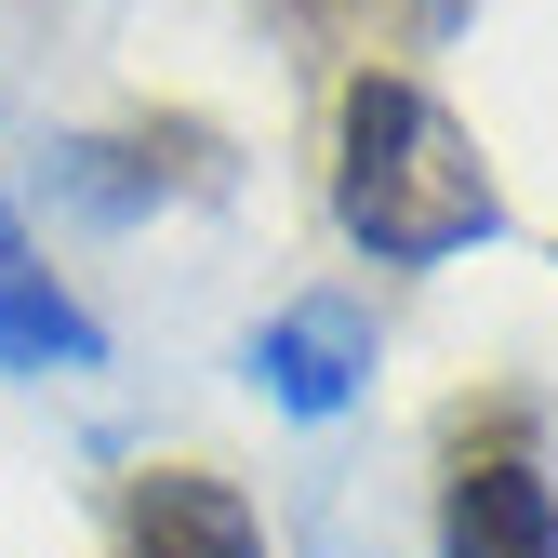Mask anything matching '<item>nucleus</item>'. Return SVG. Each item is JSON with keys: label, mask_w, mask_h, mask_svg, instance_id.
I'll list each match as a JSON object with an SVG mask.
<instances>
[{"label": "nucleus", "mask_w": 558, "mask_h": 558, "mask_svg": "<svg viewBox=\"0 0 558 558\" xmlns=\"http://www.w3.org/2000/svg\"><path fill=\"white\" fill-rule=\"evenodd\" d=\"M332 227L373 266H452L478 240H506V173L412 66H345V94H332Z\"/></svg>", "instance_id": "obj_1"}, {"label": "nucleus", "mask_w": 558, "mask_h": 558, "mask_svg": "<svg viewBox=\"0 0 558 558\" xmlns=\"http://www.w3.org/2000/svg\"><path fill=\"white\" fill-rule=\"evenodd\" d=\"M439 558H558V478L532 452V399L439 426Z\"/></svg>", "instance_id": "obj_2"}, {"label": "nucleus", "mask_w": 558, "mask_h": 558, "mask_svg": "<svg viewBox=\"0 0 558 558\" xmlns=\"http://www.w3.org/2000/svg\"><path fill=\"white\" fill-rule=\"evenodd\" d=\"M240 186V147L214 120H160V107H133V120H107V133H66L53 147V199L66 214H94V227H147V214H173V199H227Z\"/></svg>", "instance_id": "obj_3"}, {"label": "nucleus", "mask_w": 558, "mask_h": 558, "mask_svg": "<svg viewBox=\"0 0 558 558\" xmlns=\"http://www.w3.org/2000/svg\"><path fill=\"white\" fill-rule=\"evenodd\" d=\"M253 386L293 412V426H332V412L373 399V306L360 293H293L279 319H253Z\"/></svg>", "instance_id": "obj_4"}, {"label": "nucleus", "mask_w": 558, "mask_h": 558, "mask_svg": "<svg viewBox=\"0 0 558 558\" xmlns=\"http://www.w3.org/2000/svg\"><path fill=\"white\" fill-rule=\"evenodd\" d=\"M107 558H279V545L240 506V478H214V465H133L120 506H107Z\"/></svg>", "instance_id": "obj_5"}, {"label": "nucleus", "mask_w": 558, "mask_h": 558, "mask_svg": "<svg viewBox=\"0 0 558 558\" xmlns=\"http://www.w3.org/2000/svg\"><path fill=\"white\" fill-rule=\"evenodd\" d=\"M94 360H107L94 306L53 279V253L27 240L14 186H0V373H94Z\"/></svg>", "instance_id": "obj_6"}, {"label": "nucleus", "mask_w": 558, "mask_h": 558, "mask_svg": "<svg viewBox=\"0 0 558 558\" xmlns=\"http://www.w3.org/2000/svg\"><path fill=\"white\" fill-rule=\"evenodd\" d=\"M293 40L319 53H360V66H399V53H439L465 40V0H266Z\"/></svg>", "instance_id": "obj_7"}]
</instances>
